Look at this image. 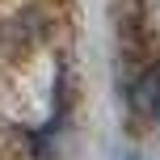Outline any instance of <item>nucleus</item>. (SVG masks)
<instances>
[{
  "instance_id": "obj_2",
  "label": "nucleus",
  "mask_w": 160,
  "mask_h": 160,
  "mask_svg": "<svg viewBox=\"0 0 160 160\" xmlns=\"http://www.w3.org/2000/svg\"><path fill=\"white\" fill-rule=\"evenodd\" d=\"M131 160H139V156H131Z\"/></svg>"
},
{
  "instance_id": "obj_1",
  "label": "nucleus",
  "mask_w": 160,
  "mask_h": 160,
  "mask_svg": "<svg viewBox=\"0 0 160 160\" xmlns=\"http://www.w3.org/2000/svg\"><path fill=\"white\" fill-rule=\"evenodd\" d=\"M131 110L139 122H160V68H148L131 84Z\"/></svg>"
}]
</instances>
